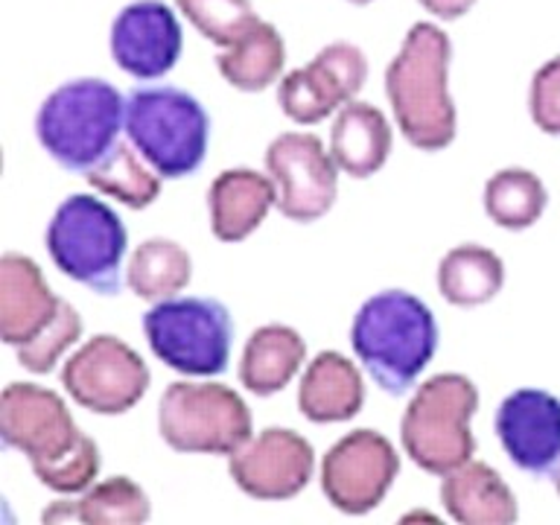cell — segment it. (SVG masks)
<instances>
[{"label":"cell","instance_id":"6da1fadb","mask_svg":"<svg viewBox=\"0 0 560 525\" xmlns=\"http://www.w3.org/2000/svg\"><path fill=\"white\" fill-rule=\"evenodd\" d=\"M0 438L26 455L35 479L52 493H82L100 472V446L77 427L68 402L35 383H9L0 394Z\"/></svg>","mask_w":560,"mask_h":525},{"label":"cell","instance_id":"7a4b0ae2","mask_svg":"<svg viewBox=\"0 0 560 525\" xmlns=\"http://www.w3.org/2000/svg\"><path fill=\"white\" fill-rule=\"evenodd\" d=\"M453 42L432 21L409 26L385 68V96L397 129L420 152H441L455 140L458 114L450 94Z\"/></svg>","mask_w":560,"mask_h":525},{"label":"cell","instance_id":"3957f363","mask_svg":"<svg viewBox=\"0 0 560 525\" xmlns=\"http://www.w3.org/2000/svg\"><path fill=\"white\" fill-rule=\"evenodd\" d=\"M350 348L385 394L400 397L415 388L435 357V315L406 289H383L353 315Z\"/></svg>","mask_w":560,"mask_h":525},{"label":"cell","instance_id":"277c9868","mask_svg":"<svg viewBox=\"0 0 560 525\" xmlns=\"http://www.w3.org/2000/svg\"><path fill=\"white\" fill-rule=\"evenodd\" d=\"M126 131V96L105 79H70L44 96L35 114V138L68 173L100 164Z\"/></svg>","mask_w":560,"mask_h":525},{"label":"cell","instance_id":"5b68a950","mask_svg":"<svg viewBox=\"0 0 560 525\" xmlns=\"http://www.w3.org/2000/svg\"><path fill=\"white\" fill-rule=\"evenodd\" d=\"M44 243L52 266L96 295H117L126 283L122 257L129 234L117 210L96 196L73 192L61 201L47 222Z\"/></svg>","mask_w":560,"mask_h":525},{"label":"cell","instance_id":"8992f818","mask_svg":"<svg viewBox=\"0 0 560 525\" xmlns=\"http://www.w3.org/2000/svg\"><path fill=\"white\" fill-rule=\"evenodd\" d=\"M126 135L161 178H184L205 164L210 117L184 88L140 85L126 96Z\"/></svg>","mask_w":560,"mask_h":525},{"label":"cell","instance_id":"52a82bcc","mask_svg":"<svg viewBox=\"0 0 560 525\" xmlns=\"http://www.w3.org/2000/svg\"><path fill=\"white\" fill-rule=\"evenodd\" d=\"M479 411V388L470 376L446 374L429 376L411 394L400 420L402 453L432 476L462 467L476 453L472 415Z\"/></svg>","mask_w":560,"mask_h":525},{"label":"cell","instance_id":"ba28073f","mask_svg":"<svg viewBox=\"0 0 560 525\" xmlns=\"http://www.w3.org/2000/svg\"><path fill=\"white\" fill-rule=\"evenodd\" d=\"M158 432L175 453L231 455L252 438V411L231 385L178 380L161 394Z\"/></svg>","mask_w":560,"mask_h":525},{"label":"cell","instance_id":"9c48e42d","mask_svg":"<svg viewBox=\"0 0 560 525\" xmlns=\"http://www.w3.org/2000/svg\"><path fill=\"white\" fill-rule=\"evenodd\" d=\"M152 353L184 376H217L228 368L234 318L219 298H164L143 315Z\"/></svg>","mask_w":560,"mask_h":525},{"label":"cell","instance_id":"30bf717a","mask_svg":"<svg viewBox=\"0 0 560 525\" xmlns=\"http://www.w3.org/2000/svg\"><path fill=\"white\" fill-rule=\"evenodd\" d=\"M149 365L138 350L112 332L79 345L61 365V385L70 400L94 415H126L149 392Z\"/></svg>","mask_w":560,"mask_h":525},{"label":"cell","instance_id":"8fae6325","mask_svg":"<svg viewBox=\"0 0 560 525\" xmlns=\"http://www.w3.org/2000/svg\"><path fill=\"white\" fill-rule=\"evenodd\" d=\"M266 173L278 187V210L310 225L327 217L339 196V164L313 131H283L266 149Z\"/></svg>","mask_w":560,"mask_h":525},{"label":"cell","instance_id":"7c38bea8","mask_svg":"<svg viewBox=\"0 0 560 525\" xmlns=\"http://www.w3.org/2000/svg\"><path fill=\"white\" fill-rule=\"evenodd\" d=\"M400 472V455L383 432L353 429L327 450L322 493L336 511L362 516L380 508Z\"/></svg>","mask_w":560,"mask_h":525},{"label":"cell","instance_id":"4fadbf2b","mask_svg":"<svg viewBox=\"0 0 560 525\" xmlns=\"http://www.w3.org/2000/svg\"><path fill=\"white\" fill-rule=\"evenodd\" d=\"M368 59L357 44L332 42L315 52L304 68L289 70L280 79L278 105L298 126H315L353 103L365 88Z\"/></svg>","mask_w":560,"mask_h":525},{"label":"cell","instance_id":"5bb4252c","mask_svg":"<svg viewBox=\"0 0 560 525\" xmlns=\"http://www.w3.org/2000/svg\"><path fill=\"white\" fill-rule=\"evenodd\" d=\"M315 450L301 432L269 427L252 435L236 453L228 455V476L245 497L260 502H283L310 485Z\"/></svg>","mask_w":560,"mask_h":525},{"label":"cell","instance_id":"9a60e30c","mask_svg":"<svg viewBox=\"0 0 560 525\" xmlns=\"http://www.w3.org/2000/svg\"><path fill=\"white\" fill-rule=\"evenodd\" d=\"M184 33L164 0H135L117 12L108 33L114 65L135 79H161L178 65Z\"/></svg>","mask_w":560,"mask_h":525},{"label":"cell","instance_id":"2e32d148","mask_svg":"<svg viewBox=\"0 0 560 525\" xmlns=\"http://www.w3.org/2000/svg\"><path fill=\"white\" fill-rule=\"evenodd\" d=\"M497 438L516 470L546 476L560 462V400L542 388H516L499 402Z\"/></svg>","mask_w":560,"mask_h":525},{"label":"cell","instance_id":"e0dca14e","mask_svg":"<svg viewBox=\"0 0 560 525\" xmlns=\"http://www.w3.org/2000/svg\"><path fill=\"white\" fill-rule=\"evenodd\" d=\"M56 298L33 257L7 252L0 257V339L9 348H24L42 336L59 315Z\"/></svg>","mask_w":560,"mask_h":525},{"label":"cell","instance_id":"ac0fdd59","mask_svg":"<svg viewBox=\"0 0 560 525\" xmlns=\"http://www.w3.org/2000/svg\"><path fill=\"white\" fill-rule=\"evenodd\" d=\"M278 208V187L271 175L248 166L222 170L208 190L210 231L219 243H243Z\"/></svg>","mask_w":560,"mask_h":525},{"label":"cell","instance_id":"d6986e66","mask_svg":"<svg viewBox=\"0 0 560 525\" xmlns=\"http://www.w3.org/2000/svg\"><path fill=\"white\" fill-rule=\"evenodd\" d=\"M365 402L359 368L339 350H322L306 362L298 385V411L313 423H345L357 418Z\"/></svg>","mask_w":560,"mask_h":525},{"label":"cell","instance_id":"ffe728a7","mask_svg":"<svg viewBox=\"0 0 560 525\" xmlns=\"http://www.w3.org/2000/svg\"><path fill=\"white\" fill-rule=\"evenodd\" d=\"M441 505L462 525H511L520 516L505 479L490 464L472 458L441 476Z\"/></svg>","mask_w":560,"mask_h":525},{"label":"cell","instance_id":"44dd1931","mask_svg":"<svg viewBox=\"0 0 560 525\" xmlns=\"http://www.w3.org/2000/svg\"><path fill=\"white\" fill-rule=\"evenodd\" d=\"M394 147L392 122L376 105L353 100L341 105L330 129V155L350 178H371L388 164Z\"/></svg>","mask_w":560,"mask_h":525},{"label":"cell","instance_id":"7402d4cb","mask_svg":"<svg viewBox=\"0 0 560 525\" xmlns=\"http://www.w3.org/2000/svg\"><path fill=\"white\" fill-rule=\"evenodd\" d=\"M306 362L304 336L289 324H262L248 336L240 357V383L257 397L283 392Z\"/></svg>","mask_w":560,"mask_h":525},{"label":"cell","instance_id":"603a6c76","mask_svg":"<svg viewBox=\"0 0 560 525\" xmlns=\"http://www.w3.org/2000/svg\"><path fill=\"white\" fill-rule=\"evenodd\" d=\"M149 516H152V502H149L147 490L129 476H112V479L91 485L77 502H68V499L52 502V508L44 511L42 520L44 523L77 520V523L91 525H138L147 523Z\"/></svg>","mask_w":560,"mask_h":525},{"label":"cell","instance_id":"cb8c5ba5","mask_svg":"<svg viewBox=\"0 0 560 525\" xmlns=\"http://www.w3.org/2000/svg\"><path fill=\"white\" fill-rule=\"evenodd\" d=\"M438 292L453 306H481L505 287V262L488 245L462 243L441 257L435 271Z\"/></svg>","mask_w":560,"mask_h":525},{"label":"cell","instance_id":"d4e9b609","mask_svg":"<svg viewBox=\"0 0 560 525\" xmlns=\"http://www.w3.org/2000/svg\"><path fill=\"white\" fill-rule=\"evenodd\" d=\"M283 65H287V42L278 33V26L262 18L240 42L222 47L217 56L219 77L245 94H260L275 85L283 73Z\"/></svg>","mask_w":560,"mask_h":525},{"label":"cell","instance_id":"484cf974","mask_svg":"<svg viewBox=\"0 0 560 525\" xmlns=\"http://www.w3.org/2000/svg\"><path fill=\"white\" fill-rule=\"evenodd\" d=\"M192 257L182 243L166 236H149L131 252L126 266V287L143 301H164L190 287Z\"/></svg>","mask_w":560,"mask_h":525},{"label":"cell","instance_id":"4316f807","mask_svg":"<svg viewBox=\"0 0 560 525\" xmlns=\"http://www.w3.org/2000/svg\"><path fill=\"white\" fill-rule=\"evenodd\" d=\"M549 205L546 184L537 173L525 166H505L485 182L481 208L493 225L505 231H528L540 222Z\"/></svg>","mask_w":560,"mask_h":525},{"label":"cell","instance_id":"83f0119b","mask_svg":"<svg viewBox=\"0 0 560 525\" xmlns=\"http://www.w3.org/2000/svg\"><path fill=\"white\" fill-rule=\"evenodd\" d=\"M85 182L96 192L117 199L131 210L149 208L161 192V175L147 164V158L140 155L138 149L131 143H122V140L100 164L88 170Z\"/></svg>","mask_w":560,"mask_h":525},{"label":"cell","instance_id":"f1b7e54d","mask_svg":"<svg viewBox=\"0 0 560 525\" xmlns=\"http://www.w3.org/2000/svg\"><path fill=\"white\" fill-rule=\"evenodd\" d=\"M175 7L217 47H231L260 21L252 0H175Z\"/></svg>","mask_w":560,"mask_h":525},{"label":"cell","instance_id":"f546056e","mask_svg":"<svg viewBox=\"0 0 560 525\" xmlns=\"http://www.w3.org/2000/svg\"><path fill=\"white\" fill-rule=\"evenodd\" d=\"M82 339V315L77 313V306H70L68 301H61L59 315L52 318L50 327L35 336L30 345L15 348L18 362L33 371V374H50L52 368L59 365L61 357L68 353L77 341Z\"/></svg>","mask_w":560,"mask_h":525},{"label":"cell","instance_id":"4dcf8cb0","mask_svg":"<svg viewBox=\"0 0 560 525\" xmlns=\"http://www.w3.org/2000/svg\"><path fill=\"white\" fill-rule=\"evenodd\" d=\"M528 114L542 135L560 138V56L540 65L532 77Z\"/></svg>","mask_w":560,"mask_h":525},{"label":"cell","instance_id":"1f68e13d","mask_svg":"<svg viewBox=\"0 0 560 525\" xmlns=\"http://www.w3.org/2000/svg\"><path fill=\"white\" fill-rule=\"evenodd\" d=\"M418 3L438 21H458L476 7V0H418Z\"/></svg>","mask_w":560,"mask_h":525},{"label":"cell","instance_id":"d6a6232c","mask_svg":"<svg viewBox=\"0 0 560 525\" xmlns=\"http://www.w3.org/2000/svg\"><path fill=\"white\" fill-rule=\"evenodd\" d=\"M551 485H555V490H558L560 497V462L555 464V470H551Z\"/></svg>","mask_w":560,"mask_h":525},{"label":"cell","instance_id":"836d02e7","mask_svg":"<svg viewBox=\"0 0 560 525\" xmlns=\"http://www.w3.org/2000/svg\"><path fill=\"white\" fill-rule=\"evenodd\" d=\"M348 3H357V7H365V3H371V0H348Z\"/></svg>","mask_w":560,"mask_h":525}]
</instances>
